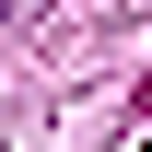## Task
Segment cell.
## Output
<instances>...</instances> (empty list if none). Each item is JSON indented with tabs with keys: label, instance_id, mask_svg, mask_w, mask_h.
<instances>
[{
	"label": "cell",
	"instance_id": "obj_1",
	"mask_svg": "<svg viewBox=\"0 0 152 152\" xmlns=\"http://www.w3.org/2000/svg\"><path fill=\"white\" fill-rule=\"evenodd\" d=\"M0 12H12V0H0Z\"/></svg>",
	"mask_w": 152,
	"mask_h": 152
}]
</instances>
